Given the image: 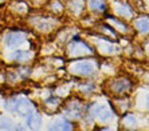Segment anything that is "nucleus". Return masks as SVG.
<instances>
[{
	"mask_svg": "<svg viewBox=\"0 0 149 131\" xmlns=\"http://www.w3.org/2000/svg\"><path fill=\"white\" fill-rule=\"evenodd\" d=\"M90 7L93 8V10H97V11H104L105 3L102 0H90Z\"/></svg>",
	"mask_w": 149,
	"mask_h": 131,
	"instance_id": "nucleus-6",
	"label": "nucleus"
},
{
	"mask_svg": "<svg viewBox=\"0 0 149 131\" xmlns=\"http://www.w3.org/2000/svg\"><path fill=\"white\" fill-rule=\"evenodd\" d=\"M27 123L31 126V127H38L39 124H40V117L38 114H35L34 111H32L31 114L27 117Z\"/></svg>",
	"mask_w": 149,
	"mask_h": 131,
	"instance_id": "nucleus-5",
	"label": "nucleus"
},
{
	"mask_svg": "<svg viewBox=\"0 0 149 131\" xmlns=\"http://www.w3.org/2000/svg\"><path fill=\"white\" fill-rule=\"evenodd\" d=\"M73 70L77 74H79V75H89V74L93 72L94 67L91 63L82 62V63H77V64L73 67Z\"/></svg>",
	"mask_w": 149,
	"mask_h": 131,
	"instance_id": "nucleus-3",
	"label": "nucleus"
},
{
	"mask_svg": "<svg viewBox=\"0 0 149 131\" xmlns=\"http://www.w3.org/2000/svg\"><path fill=\"white\" fill-rule=\"evenodd\" d=\"M95 115L100 118V121H108L109 118L111 117L110 111H109L106 107H104V106L97 107V110H95Z\"/></svg>",
	"mask_w": 149,
	"mask_h": 131,
	"instance_id": "nucleus-4",
	"label": "nucleus"
},
{
	"mask_svg": "<svg viewBox=\"0 0 149 131\" xmlns=\"http://www.w3.org/2000/svg\"><path fill=\"white\" fill-rule=\"evenodd\" d=\"M23 38H24L23 34L11 32V34L7 35V38H6V44L10 46V47H16V46H19L20 43H23Z\"/></svg>",
	"mask_w": 149,
	"mask_h": 131,
	"instance_id": "nucleus-2",
	"label": "nucleus"
},
{
	"mask_svg": "<svg viewBox=\"0 0 149 131\" xmlns=\"http://www.w3.org/2000/svg\"><path fill=\"white\" fill-rule=\"evenodd\" d=\"M12 110L16 111L19 115L26 117V118L32 112V108H31V106H30V103H28L26 99H23V98L15 100V104H14V107H12Z\"/></svg>",
	"mask_w": 149,
	"mask_h": 131,
	"instance_id": "nucleus-1",
	"label": "nucleus"
}]
</instances>
